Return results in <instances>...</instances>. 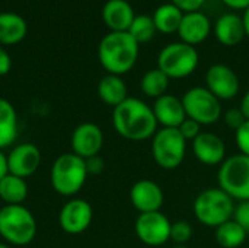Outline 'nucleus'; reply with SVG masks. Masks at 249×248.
I'll return each instance as SVG.
<instances>
[{"mask_svg":"<svg viewBox=\"0 0 249 248\" xmlns=\"http://www.w3.org/2000/svg\"><path fill=\"white\" fill-rule=\"evenodd\" d=\"M112 124L121 137L131 142L152 139L159 126L152 107L139 98L130 96L114 108Z\"/></svg>","mask_w":249,"mask_h":248,"instance_id":"1","label":"nucleus"},{"mask_svg":"<svg viewBox=\"0 0 249 248\" xmlns=\"http://www.w3.org/2000/svg\"><path fill=\"white\" fill-rule=\"evenodd\" d=\"M140 44L128 32L109 31L98 45V58L109 75L123 76L137 63Z\"/></svg>","mask_w":249,"mask_h":248,"instance_id":"2","label":"nucleus"},{"mask_svg":"<svg viewBox=\"0 0 249 248\" xmlns=\"http://www.w3.org/2000/svg\"><path fill=\"white\" fill-rule=\"evenodd\" d=\"M88 175L86 161L83 158L73 152L63 153L53 162L50 172L51 187L55 193L70 197L82 190Z\"/></svg>","mask_w":249,"mask_h":248,"instance_id":"3","label":"nucleus"},{"mask_svg":"<svg viewBox=\"0 0 249 248\" xmlns=\"http://www.w3.org/2000/svg\"><path fill=\"white\" fill-rule=\"evenodd\" d=\"M36 235V221L23 205H4L0 209V237L12 246H28Z\"/></svg>","mask_w":249,"mask_h":248,"instance_id":"4","label":"nucleus"},{"mask_svg":"<svg viewBox=\"0 0 249 248\" xmlns=\"http://www.w3.org/2000/svg\"><path fill=\"white\" fill-rule=\"evenodd\" d=\"M235 200L220 187L201 191L194 200V215L197 221L209 228H217L233 218Z\"/></svg>","mask_w":249,"mask_h":248,"instance_id":"5","label":"nucleus"},{"mask_svg":"<svg viewBox=\"0 0 249 248\" xmlns=\"http://www.w3.org/2000/svg\"><path fill=\"white\" fill-rule=\"evenodd\" d=\"M200 57L196 47L185 42H171L165 45L158 56V69L169 79H184L193 75L198 66Z\"/></svg>","mask_w":249,"mask_h":248,"instance_id":"6","label":"nucleus"},{"mask_svg":"<svg viewBox=\"0 0 249 248\" xmlns=\"http://www.w3.org/2000/svg\"><path fill=\"white\" fill-rule=\"evenodd\" d=\"M187 153V140L178 129H158L152 137V156L162 170H177Z\"/></svg>","mask_w":249,"mask_h":248,"instance_id":"7","label":"nucleus"},{"mask_svg":"<svg viewBox=\"0 0 249 248\" xmlns=\"http://www.w3.org/2000/svg\"><path fill=\"white\" fill-rule=\"evenodd\" d=\"M217 181L233 200H249V156L238 153L226 158L219 168Z\"/></svg>","mask_w":249,"mask_h":248,"instance_id":"8","label":"nucleus"},{"mask_svg":"<svg viewBox=\"0 0 249 248\" xmlns=\"http://www.w3.org/2000/svg\"><path fill=\"white\" fill-rule=\"evenodd\" d=\"M181 99L187 117L196 120L201 126L214 124L223 115L220 99H217L207 88L203 86L191 88L184 94Z\"/></svg>","mask_w":249,"mask_h":248,"instance_id":"9","label":"nucleus"},{"mask_svg":"<svg viewBox=\"0 0 249 248\" xmlns=\"http://www.w3.org/2000/svg\"><path fill=\"white\" fill-rule=\"evenodd\" d=\"M171 225L172 222L159 210L140 213L134 229L137 238L143 244L149 247H159L171 240Z\"/></svg>","mask_w":249,"mask_h":248,"instance_id":"10","label":"nucleus"},{"mask_svg":"<svg viewBox=\"0 0 249 248\" xmlns=\"http://www.w3.org/2000/svg\"><path fill=\"white\" fill-rule=\"evenodd\" d=\"M206 88L220 101L233 99L239 92V77L226 64L216 63L206 72Z\"/></svg>","mask_w":249,"mask_h":248,"instance_id":"11","label":"nucleus"},{"mask_svg":"<svg viewBox=\"0 0 249 248\" xmlns=\"http://www.w3.org/2000/svg\"><path fill=\"white\" fill-rule=\"evenodd\" d=\"M93 219L92 206L83 199L69 200L60 210V227L64 232L77 235L89 228Z\"/></svg>","mask_w":249,"mask_h":248,"instance_id":"12","label":"nucleus"},{"mask_svg":"<svg viewBox=\"0 0 249 248\" xmlns=\"http://www.w3.org/2000/svg\"><path fill=\"white\" fill-rule=\"evenodd\" d=\"M6 159L9 174L25 180L38 171L41 165V151L32 143H20L6 155Z\"/></svg>","mask_w":249,"mask_h":248,"instance_id":"13","label":"nucleus"},{"mask_svg":"<svg viewBox=\"0 0 249 248\" xmlns=\"http://www.w3.org/2000/svg\"><path fill=\"white\" fill-rule=\"evenodd\" d=\"M104 146V133L95 123L79 124L71 134V151L85 161L96 156Z\"/></svg>","mask_w":249,"mask_h":248,"instance_id":"14","label":"nucleus"},{"mask_svg":"<svg viewBox=\"0 0 249 248\" xmlns=\"http://www.w3.org/2000/svg\"><path fill=\"white\" fill-rule=\"evenodd\" d=\"M163 191L152 180H140L130 189V202L140 213L159 212L163 205Z\"/></svg>","mask_w":249,"mask_h":248,"instance_id":"15","label":"nucleus"},{"mask_svg":"<svg viewBox=\"0 0 249 248\" xmlns=\"http://www.w3.org/2000/svg\"><path fill=\"white\" fill-rule=\"evenodd\" d=\"M193 152L196 158L207 167L222 165L226 159V145L223 139L210 132H201V134L193 140Z\"/></svg>","mask_w":249,"mask_h":248,"instance_id":"16","label":"nucleus"},{"mask_svg":"<svg viewBox=\"0 0 249 248\" xmlns=\"http://www.w3.org/2000/svg\"><path fill=\"white\" fill-rule=\"evenodd\" d=\"M152 110L158 124L166 129H178L187 118L182 99L171 94H165L156 98L152 105Z\"/></svg>","mask_w":249,"mask_h":248,"instance_id":"17","label":"nucleus"},{"mask_svg":"<svg viewBox=\"0 0 249 248\" xmlns=\"http://www.w3.org/2000/svg\"><path fill=\"white\" fill-rule=\"evenodd\" d=\"M210 32H212V22L209 16L204 15L201 10L184 13V18L178 29V35L182 42L196 47L203 41H206Z\"/></svg>","mask_w":249,"mask_h":248,"instance_id":"18","label":"nucleus"},{"mask_svg":"<svg viewBox=\"0 0 249 248\" xmlns=\"http://www.w3.org/2000/svg\"><path fill=\"white\" fill-rule=\"evenodd\" d=\"M134 18V9L127 0H108L102 7V20L114 32H127Z\"/></svg>","mask_w":249,"mask_h":248,"instance_id":"19","label":"nucleus"},{"mask_svg":"<svg viewBox=\"0 0 249 248\" xmlns=\"http://www.w3.org/2000/svg\"><path fill=\"white\" fill-rule=\"evenodd\" d=\"M214 35L222 45L235 47L242 42L247 37L244 19L236 13H225L222 15L214 25Z\"/></svg>","mask_w":249,"mask_h":248,"instance_id":"20","label":"nucleus"},{"mask_svg":"<svg viewBox=\"0 0 249 248\" xmlns=\"http://www.w3.org/2000/svg\"><path fill=\"white\" fill-rule=\"evenodd\" d=\"M28 32L25 19L12 12L0 13V45H15L20 42Z\"/></svg>","mask_w":249,"mask_h":248,"instance_id":"21","label":"nucleus"},{"mask_svg":"<svg viewBox=\"0 0 249 248\" xmlns=\"http://www.w3.org/2000/svg\"><path fill=\"white\" fill-rule=\"evenodd\" d=\"M98 95L102 102L115 108L128 98L127 85L121 76L108 73L98 83Z\"/></svg>","mask_w":249,"mask_h":248,"instance_id":"22","label":"nucleus"},{"mask_svg":"<svg viewBox=\"0 0 249 248\" xmlns=\"http://www.w3.org/2000/svg\"><path fill=\"white\" fill-rule=\"evenodd\" d=\"M152 18H153L156 31L168 35V34L178 32L181 20L184 18V12L178 9L174 3H163L159 7H156Z\"/></svg>","mask_w":249,"mask_h":248,"instance_id":"23","label":"nucleus"},{"mask_svg":"<svg viewBox=\"0 0 249 248\" xmlns=\"http://www.w3.org/2000/svg\"><path fill=\"white\" fill-rule=\"evenodd\" d=\"M18 137V114L15 107L0 98V151L10 146Z\"/></svg>","mask_w":249,"mask_h":248,"instance_id":"24","label":"nucleus"},{"mask_svg":"<svg viewBox=\"0 0 249 248\" xmlns=\"http://www.w3.org/2000/svg\"><path fill=\"white\" fill-rule=\"evenodd\" d=\"M28 197V184L23 178L7 174L0 180V199L6 205H22Z\"/></svg>","mask_w":249,"mask_h":248,"instance_id":"25","label":"nucleus"},{"mask_svg":"<svg viewBox=\"0 0 249 248\" xmlns=\"http://www.w3.org/2000/svg\"><path fill=\"white\" fill-rule=\"evenodd\" d=\"M248 232L232 218L216 228V241L223 248H238L247 241Z\"/></svg>","mask_w":249,"mask_h":248,"instance_id":"26","label":"nucleus"},{"mask_svg":"<svg viewBox=\"0 0 249 248\" xmlns=\"http://www.w3.org/2000/svg\"><path fill=\"white\" fill-rule=\"evenodd\" d=\"M169 77L160 70V69H150L146 72L140 80V89L142 92L149 98H159L166 94L169 86Z\"/></svg>","mask_w":249,"mask_h":248,"instance_id":"27","label":"nucleus"},{"mask_svg":"<svg viewBox=\"0 0 249 248\" xmlns=\"http://www.w3.org/2000/svg\"><path fill=\"white\" fill-rule=\"evenodd\" d=\"M127 32L139 44H146L155 37V34L158 31H156V26H155V22H153L152 16H149V15H136V18L133 19V22H131Z\"/></svg>","mask_w":249,"mask_h":248,"instance_id":"28","label":"nucleus"},{"mask_svg":"<svg viewBox=\"0 0 249 248\" xmlns=\"http://www.w3.org/2000/svg\"><path fill=\"white\" fill-rule=\"evenodd\" d=\"M193 237V227L187 221H177L171 225V240L178 246H184Z\"/></svg>","mask_w":249,"mask_h":248,"instance_id":"29","label":"nucleus"},{"mask_svg":"<svg viewBox=\"0 0 249 248\" xmlns=\"http://www.w3.org/2000/svg\"><path fill=\"white\" fill-rule=\"evenodd\" d=\"M223 121H225V124L229 127V129H232V130H238V129H241L248 120L245 118V115H244V113L241 111V108H229L223 115Z\"/></svg>","mask_w":249,"mask_h":248,"instance_id":"30","label":"nucleus"},{"mask_svg":"<svg viewBox=\"0 0 249 248\" xmlns=\"http://www.w3.org/2000/svg\"><path fill=\"white\" fill-rule=\"evenodd\" d=\"M201 124L200 123H197L196 120H193V118H185L184 121H182V124L178 127V130H179V133L182 134V137L188 142V140H194V139H197L200 134H201Z\"/></svg>","mask_w":249,"mask_h":248,"instance_id":"31","label":"nucleus"},{"mask_svg":"<svg viewBox=\"0 0 249 248\" xmlns=\"http://www.w3.org/2000/svg\"><path fill=\"white\" fill-rule=\"evenodd\" d=\"M235 142L239 152L245 156H249V121L235 132Z\"/></svg>","mask_w":249,"mask_h":248,"instance_id":"32","label":"nucleus"},{"mask_svg":"<svg viewBox=\"0 0 249 248\" xmlns=\"http://www.w3.org/2000/svg\"><path fill=\"white\" fill-rule=\"evenodd\" d=\"M233 219L249 234V200L239 202V205L235 206Z\"/></svg>","mask_w":249,"mask_h":248,"instance_id":"33","label":"nucleus"},{"mask_svg":"<svg viewBox=\"0 0 249 248\" xmlns=\"http://www.w3.org/2000/svg\"><path fill=\"white\" fill-rule=\"evenodd\" d=\"M171 3H174L184 13H190V12H198L204 6L206 0H171Z\"/></svg>","mask_w":249,"mask_h":248,"instance_id":"34","label":"nucleus"},{"mask_svg":"<svg viewBox=\"0 0 249 248\" xmlns=\"http://www.w3.org/2000/svg\"><path fill=\"white\" fill-rule=\"evenodd\" d=\"M104 159L96 155V156H92L89 159H86V170H88V174H92V175H96V174H101L104 171Z\"/></svg>","mask_w":249,"mask_h":248,"instance_id":"35","label":"nucleus"},{"mask_svg":"<svg viewBox=\"0 0 249 248\" xmlns=\"http://www.w3.org/2000/svg\"><path fill=\"white\" fill-rule=\"evenodd\" d=\"M12 67V60L9 53L4 50L3 45H0V76H4L10 72Z\"/></svg>","mask_w":249,"mask_h":248,"instance_id":"36","label":"nucleus"},{"mask_svg":"<svg viewBox=\"0 0 249 248\" xmlns=\"http://www.w3.org/2000/svg\"><path fill=\"white\" fill-rule=\"evenodd\" d=\"M228 7L233 10H245L249 7V0H222Z\"/></svg>","mask_w":249,"mask_h":248,"instance_id":"37","label":"nucleus"},{"mask_svg":"<svg viewBox=\"0 0 249 248\" xmlns=\"http://www.w3.org/2000/svg\"><path fill=\"white\" fill-rule=\"evenodd\" d=\"M241 111L244 113L245 118L249 121V91L245 92V95L242 96V101H241V105H239Z\"/></svg>","mask_w":249,"mask_h":248,"instance_id":"38","label":"nucleus"},{"mask_svg":"<svg viewBox=\"0 0 249 248\" xmlns=\"http://www.w3.org/2000/svg\"><path fill=\"white\" fill-rule=\"evenodd\" d=\"M7 174H9V171H7V159H6V155L0 151V180Z\"/></svg>","mask_w":249,"mask_h":248,"instance_id":"39","label":"nucleus"},{"mask_svg":"<svg viewBox=\"0 0 249 248\" xmlns=\"http://www.w3.org/2000/svg\"><path fill=\"white\" fill-rule=\"evenodd\" d=\"M242 19H244V26H245V34L249 38V7H247L244 10V15H242Z\"/></svg>","mask_w":249,"mask_h":248,"instance_id":"40","label":"nucleus"},{"mask_svg":"<svg viewBox=\"0 0 249 248\" xmlns=\"http://www.w3.org/2000/svg\"><path fill=\"white\" fill-rule=\"evenodd\" d=\"M0 248H10V247H9V246H6V244H1V243H0Z\"/></svg>","mask_w":249,"mask_h":248,"instance_id":"41","label":"nucleus"},{"mask_svg":"<svg viewBox=\"0 0 249 248\" xmlns=\"http://www.w3.org/2000/svg\"><path fill=\"white\" fill-rule=\"evenodd\" d=\"M174 248H187L185 246H177V247H174Z\"/></svg>","mask_w":249,"mask_h":248,"instance_id":"42","label":"nucleus"}]
</instances>
